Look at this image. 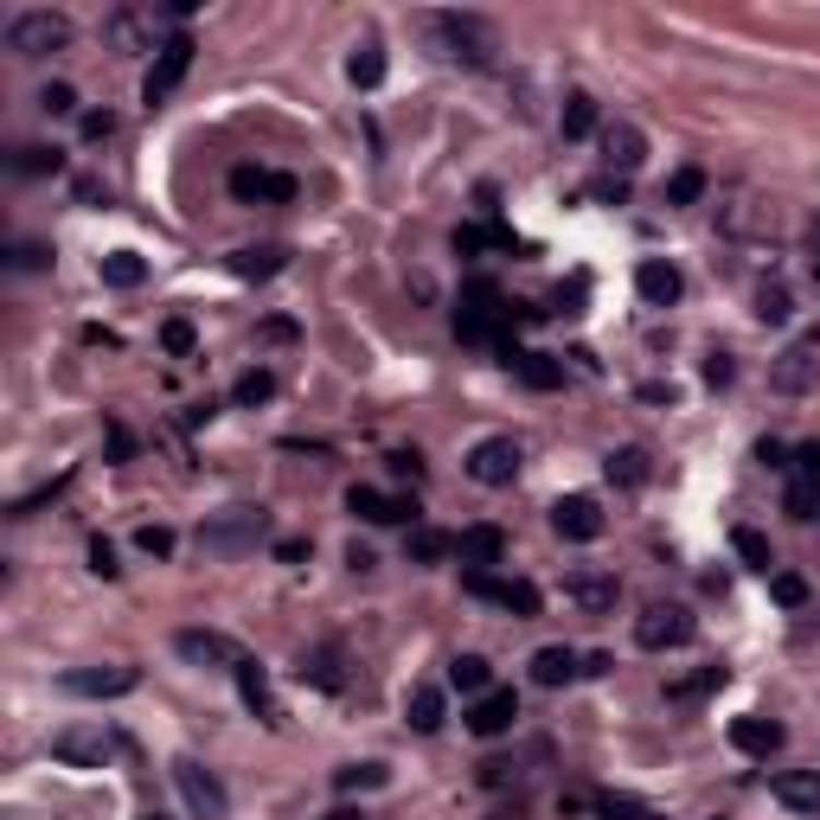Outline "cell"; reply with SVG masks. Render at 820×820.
Segmentation results:
<instances>
[{
    "label": "cell",
    "mask_w": 820,
    "mask_h": 820,
    "mask_svg": "<svg viewBox=\"0 0 820 820\" xmlns=\"http://www.w3.org/2000/svg\"><path fill=\"white\" fill-rule=\"evenodd\" d=\"M507 321H513V308H507V295L494 289V283H468L462 301H455V340H475V346H507Z\"/></svg>",
    "instance_id": "6da1fadb"
},
{
    "label": "cell",
    "mask_w": 820,
    "mask_h": 820,
    "mask_svg": "<svg viewBox=\"0 0 820 820\" xmlns=\"http://www.w3.org/2000/svg\"><path fill=\"white\" fill-rule=\"evenodd\" d=\"M263 532H270V520H263L257 507H225V513H212V520L199 526V551H205V558H243V551L263 545Z\"/></svg>",
    "instance_id": "7a4b0ae2"
},
{
    "label": "cell",
    "mask_w": 820,
    "mask_h": 820,
    "mask_svg": "<svg viewBox=\"0 0 820 820\" xmlns=\"http://www.w3.org/2000/svg\"><path fill=\"white\" fill-rule=\"evenodd\" d=\"M430 33L442 39V51L455 58V64H494V26L487 20H475V13H436Z\"/></svg>",
    "instance_id": "3957f363"
},
{
    "label": "cell",
    "mask_w": 820,
    "mask_h": 820,
    "mask_svg": "<svg viewBox=\"0 0 820 820\" xmlns=\"http://www.w3.org/2000/svg\"><path fill=\"white\" fill-rule=\"evenodd\" d=\"M71 46V20L64 13H51V7H33V13H13V26H7V51H20V58H46V51Z\"/></svg>",
    "instance_id": "277c9868"
},
{
    "label": "cell",
    "mask_w": 820,
    "mask_h": 820,
    "mask_svg": "<svg viewBox=\"0 0 820 820\" xmlns=\"http://www.w3.org/2000/svg\"><path fill=\"white\" fill-rule=\"evenodd\" d=\"M187 71H193V39H187V33H167L161 51H154V64H147V78H142V103L147 109H161V103L180 91Z\"/></svg>",
    "instance_id": "5b68a950"
},
{
    "label": "cell",
    "mask_w": 820,
    "mask_h": 820,
    "mask_svg": "<svg viewBox=\"0 0 820 820\" xmlns=\"http://www.w3.org/2000/svg\"><path fill=\"white\" fill-rule=\"evenodd\" d=\"M116 750H122V737L103 730V724H64V730L51 737V757H58V763H78V770H103Z\"/></svg>",
    "instance_id": "8992f818"
},
{
    "label": "cell",
    "mask_w": 820,
    "mask_h": 820,
    "mask_svg": "<svg viewBox=\"0 0 820 820\" xmlns=\"http://www.w3.org/2000/svg\"><path fill=\"white\" fill-rule=\"evenodd\" d=\"M174 782H180V795H187V808L199 820H225L231 815V795H225V782L205 770L199 757H174Z\"/></svg>",
    "instance_id": "52a82bcc"
},
{
    "label": "cell",
    "mask_w": 820,
    "mask_h": 820,
    "mask_svg": "<svg viewBox=\"0 0 820 820\" xmlns=\"http://www.w3.org/2000/svg\"><path fill=\"white\" fill-rule=\"evenodd\" d=\"M692 616L679 609V603H647L641 616H634V641L647 647V654H667V647H686L692 641Z\"/></svg>",
    "instance_id": "ba28073f"
},
{
    "label": "cell",
    "mask_w": 820,
    "mask_h": 820,
    "mask_svg": "<svg viewBox=\"0 0 820 820\" xmlns=\"http://www.w3.org/2000/svg\"><path fill=\"white\" fill-rule=\"evenodd\" d=\"M462 590H468V596H487V603H500V609H513L520 622H532V616H538V603H545V596H538V583H526V578H494V571H468V578H462Z\"/></svg>",
    "instance_id": "9c48e42d"
},
{
    "label": "cell",
    "mask_w": 820,
    "mask_h": 820,
    "mask_svg": "<svg viewBox=\"0 0 820 820\" xmlns=\"http://www.w3.org/2000/svg\"><path fill=\"white\" fill-rule=\"evenodd\" d=\"M174 647H180V661H193V667H243V647L231 634H218V628H180L174 634Z\"/></svg>",
    "instance_id": "30bf717a"
},
{
    "label": "cell",
    "mask_w": 820,
    "mask_h": 820,
    "mask_svg": "<svg viewBox=\"0 0 820 820\" xmlns=\"http://www.w3.org/2000/svg\"><path fill=\"white\" fill-rule=\"evenodd\" d=\"M468 475L482 487H513V475H520V442H513V436L475 442V449H468Z\"/></svg>",
    "instance_id": "8fae6325"
},
{
    "label": "cell",
    "mask_w": 820,
    "mask_h": 820,
    "mask_svg": "<svg viewBox=\"0 0 820 820\" xmlns=\"http://www.w3.org/2000/svg\"><path fill=\"white\" fill-rule=\"evenodd\" d=\"M551 532L571 538V545H590V538H603V507H596L590 494H565V500L551 507Z\"/></svg>",
    "instance_id": "7c38bea8"
},
{
    "label": "cell",
    "mask_w": 820,
    "mask_h": 820,
    "mask_svg": "<svg viewBox=\"0 0 820 820\" xmlns=\"http://www.w3.org/2000/svg\"><path fill=\"white\" fill-rule=\"evenodd\" d=\"M135 667H78V674H64L58 686L64 692H78V699H122V692H135Z\"/></svg>",
    "instance_id": "4fadbf2b"
},
{
    "label": "cell",
    "mask_w": 820,
    "mask_h": 820,
    "mask_svg": "<svg viewBox=\"0 0 820 820\" xmlns=\"http://www.w3.org/2000/svg\"><path fill=\"white\" fill-rule=\"evenodd\" d=\"M346 513H359V520H372V526H404V520H417L411 500L379 494V487H346Z\"/></svg>",
    "instance_id": "5bb4252c"
},
{
    "label": "cell",
    "mask_w": 820,
    "mask_h": 820,
    "mask_svg": "<svg viewBox=\"0 0 820 820\" xmlns=\"http://www.w3.org/2000/svg\"><path fill=\"white\" fill-rule=\"evenodd\" d=\"M231 199H243V205H257V199L289 205L295 180H289V174H270V167H231Z\"/></svg>",
    "instance_id": "9a60e30c"
},
{
    "label": "cell",
    "mask_w": 820,
    "mask_h": 820,
    "mask_svg": "<svg viewBox=\"0 0 820 820\" xmlns=\"http://www.w3.org/2000/svg\"><path fill=\"white\" fill-rule=\"evenodd\" d=\"M455 558H462L468 571L500 565V558H507V532L494 526V520H482V526H462V532H455Z\"/></svg>",
    "instance_id": "2e32d148"
},
{
    "label": "cell",
    "mask_w": 820,
    "mask_h": 820,
    "mask_svg": "<svg viewBox=\"0 0 820 820\" xmlns=\"http://www.w3.org/2000/svg\"><path fill=\"white\" fill-rule=\"evenodd\" d=\"M565 596H571L578 609H590V616H609L616 596H622V583H616V571H571V578H565Z\"/></svg>",
    "instance_id": "e0dca14e"
},
{
    "label": "cell",
    "mask_w": 820,
    "mask_h": 820,
    "mask_svg": "<svg viewBox=\"0 0 820 820\" xmlns=\"http://www.w3.org/2000/svg\"><path fill=\"white\" fill-rule=\"evenodd\" d=\"M462 718H468V730H475V737H507V730H513V718H520V699H513V692H482V699H475Z\"/></svg>",
    "instance_id": "ac0fdd59"
},
{
    "label": "cell",
    "mask_w": 820,
    "mask_h": 820,
    "mask_svg": "<svg viewBox=\"0 0 820 820\" xmlns=\"http://www.w3.org/2000/svg\"><path fill=\"white\" fill-rule=\"evenodd\" d=\"M603 161H609V174L628 180V174L647 161V135H641L634 122H609V129H603Z\"/></svg>",
    "instance_id": "d6986e66"
},
{
    "label": "cell",
    "mask_w": 820,
    "mask_h": 820,
    "mask_svg": "<svg viewBox=\"0 0 820 820\" xmlns=\"http://www.w3.org/2000/svg\"><path fill=\"white\" fill-rule=\"evenodd\" d=\"M634 289H641V301H647V308H674L686 283H679V270L667 263V257H647V263L634 270Z\"/></svg>",
    "instance_id": "ffe728a7"
},
{
    "label": "cell",
    "mask_w": 820,
    "mask_h": 820,
    "mask_svg": "<svg viewBox=\"0 0 820 820\" xmlns=\"http://www.w3.org/2000/svg\"><path fill=\"white\" fill-rule=\"evenodd\" d=\"M449 718V699H442V686H411V699H404V724L417 730V737H436Z\"/></svg>",
    "instance_id": "44dd1931"
},
{
    "label": "cell",
    "mask_w": 820,
    "mask_h": 820,
    "mask_svg": "<svg viewBox=\"0 0 820 820\" xmlns=\"http://www.w3.org/2000/svg\"><path fill=\"white\" fill-rule=\"evenodd\" d=\"M283 263H289L283 243H243L238 257H231V276H243V283H270V276H283Z\"/></svg>",
    "instance_id": "7402d4cb"
},
{
    "label": "cell",
    "mask_w": 820,
    "mask_h": 820,
    "mask_svg": "<svg viewBox=\"0 0 820 820\" xmlns=\"http://www.w3.org/2000/svg\"><path fill=\"white\" fill-rule=\"evenodd\" d=\"M578 674H583L578 647H538L532 654V686H571Z\"/></svg>",
    "instance_id": "603a6c76"
},
{
    "label": "cell",
    "mask_w": 820,
    "mask_h": 820,
    "mask_svg": "<svg viewBox=\"0 0 820 820\" xmlns=\"http://www.w3.org/2000/svg\"><path fill=\"white\" fill-rule=\"evenodd\" d=\"M730 744L744 757H775L782 750V724L775 718H730Z\"/></svg>",
    "instance_id": "cb8c5ba5"
},
{
    "label": "cell",
    "mask_w": 820,
    "mask_h": 820,
    "mask_svg": "<svg viewBox=\"0 0 820 820\" xmlns=\"http://www.w3.org/2000/svg\"><path fill=\"white\" fill-rule=\"evenodd\" d=\"M770 788H775L782 808H801V815H815L820 808V770H782Z\"/></svg>",
    "instance_id": "d4e9b609"
},
{
    "label": "cell",
    "mask_w": 820,
    "mask_h": 820,
    "mask_svg": "<svg viewBox=\"0 0 820 820\" xmlns=\"http://www.w3.org/2000/svg\"><path fill=\"white\" fill-rule=\"evenodd\" d=\"M238 692H243V705L257 712L263 724H283V712H276V699H270V674L243 654V667H238Z\"/></svg>",
    "instance_id": "484cf974"
},
{
    "label": "cell",
    "mask_w": 820,
    "mask_h": 820,
    "mask_svg": "<svg viewBox=\"0 0 820 820\" xmlns=\"http://www.w3.org/2000/svg\"><path fill=\"white\" fill-rule=\"evenodd\" d=\"M346 78H353L359 91H379V84H385V46H379V39H359L353 58H346Z\"/></svg>",
    "instance_id": "4316f807"
},
{
    "label": "cell",
    "mask_w": 820,
    "mask_h": 820,
    "mask_svg": "<svg viewBox=\"0 0 820 820\" xmlns=\"http://www.w3.org/2000/svg\"><path fill=\"white\" fill-rule=\"evenodd\" d=\"M97 276L109 283V289H142L147 283V257H135V250H109L97 263Z\"/></svg>",
    "instance_id": "83f0119b"
},
{
    "label": "cell",
    "mask_w": 820,
    "mask_h": 820,
    "mask_svg": "<svg viewBox=\"0 0 820 820\" xmlns=\"http://www.w3.org/2000/svg\"><path fill=\"white\" fill-rule=\"evenodd\" d=\"M558 129H565V142H590V135H596V97L571 91V97H565V116H558Z\"/></svg>",
    "instance_id": "f1b7e54d"
},
{
    "label": "cell",
    "mask_w": 820,
    "mask_h": 820,
    "mask_svg": "<svg viewBox=\"0 0 820 820\" xmlns=\"http://www.w3.org/2000/svg\"><path fill=\"white\" fill-rule=\"evenodd\" d=\"M449 551H455V538L436 532V526H411V538H404V558H411V565H436V558H449Z\"/></svg>",
    "instance_id": "f546056e"
},
{
    "label": "cell",
    "mask_w": 820,
    "mask_h": 820,
    "mask_svg": "<svg viewBox=\"0 0 820 820\" xmlns=\"http://www.w3.org/2000/svg\"><path fill=\"white\" fill-rule=\"evenodd\" d=\"M487 679H494V667H487L482 654H455V661H449V686H455V692H468V699H482Z\"/></svg>",
    "instance_id": "4dcf8cb0"
},
{
    "label": "cell",
    "mask_w": 820,
    "mask_h": 820,
    "mask_svg": "<svg viewBox=\"0 0 820 820\" xmlns=\"http://www.w3.org/2000/svg\"><path fill=\"white\" fill-rule=\"evenodd\" d=\"M455 250L475 257V250H513V231L507 225H455Z\"/></svg>",
    "instance_id": "1f68e13d"
},
{
    "label": "cell",
    "mask_w": 820,
    "mask_h": 820,
    "mask_svg": "<svg viewBox=\"0 0 820 820\" xmlns=\"http://www.w3.org/2000/svg\"><path fill=\"white\" fill-rule=\"evenodd\" d=\"M775 391H808V379H815V359H808V346H788L782 353V366L770 372Z\"/></svg>",
    "instance_id": "d6a6232c"
},
{
    "label": "cell",
    "mask_w": 820,
    "mask_h": 820,
    "mask_svg": "<svg viewBox=\"0 0 820 820\" xmlns=\"http://www.w3.org/2000/svg\"><path fill=\"white\" fill-rule=\"evenodd\" d=\"M520 379H526L532 391H558L565 385V366H558L551 353H526V359H520Z\"/></svg>",
    "instance_id": "836d02e7"
},
{
    "label": "cell",
    "mask_w": 820,
    "mask_h": 820,
    "mask_svg": "<svg viewBox=\"0 0 820 820\" xmlns=\"http://www.w3.org/2000/svg\"><path fill=\"white\" fill-rule=\"evenodd\" d=\"M730 545H737V558H744L750 571H763V578H770L775 558H770V538H763V532H757V526H737V532H730Z\"/></svg>",
    "instance_id": "e575fe53"
},
{
    "label": "cell",
    "mask_w": 820,
    "mask_h": 820,
    "mask_svg": "<svg viewBox=\"0 0 820 820\" xmlns=\"http://www.w3.org/2000/svg\"><path fill=\"white\" fill-rule=\"evenodd\" d=\"M609 482L616 487H641L647 482V455H641V449H616V455H609Z\"/></svg>",
    "instance_id": "d590c367"
},
{
    "label": "cell",
    "mask_w": 820,
    "mask_h": 820,
    "mask_svg": "<svg viewBox=\"0 0 820 820\" xmlns=\"http://www.w3.org/2000/svg\"><path fill=\"white\" fill-rule=\"evenodd\" d=\"M705 199V167H679L667 180V205H699Z\"/></svg>",
    "instance_id": "8d00e7d4"
},
{
    "label": "cell",
    "mask_w": 820,
    "mask_h": 820,
    "mask_svg": "<svg viewBox=\"0 0 820 820\" xmlns=\"http://www.w3.org/2000/svg\"><path fill=\"white\" fill-rule=\"evenodd\" d=\"M718 686H724V667H705V674H692V679H674V686H667V699L686 705V699H705V692H718Z\"/></svg>",
    "instance_id": "74e56055"
},
{
    "label": "cell",
    "mask_w": 820,
    "mask_h": 820,
    "mask_svg": "<svg viewBox=\"0 0 820 820\" xmlns=\"http://www.w3.org/2000/svg\"><path fill=\"white\" fill-rule=\"evenodd\" d=\"M103 39L122 46V51H135L142 46V13H109V20H103Z\"/></svg>",
    "instance_id": "f35d334b"
},
{
    "label": "cell",
    "mask_w": 820,
    "mask_h": 820,
    "mask_svg": "<svg viewBox=\"0 0 820 820\" xmlns=\"http://www.w3.org/2000/svg\"><path fill=\"white\" fill-rule=\"evenodd\" d=\"M231 397H238V404H270V397H276V372L250 366V372L238 379V391H231Z\"/></svg>",
    "instance_id": "ab89813d"
},
{
    "label": "cell",
    "mask_w": 820,
    "mask_h": 820,
    "mask_svg": "<svg viewBox=\"0 0 820 820\" xmlns=\"http://www.w3.org/2000/svg\"><path fill=\"white\" fill-rule=\"evenodd\" d=\"M379 782H385V763H346V770H334L340 795H353V788H379Z\"/></svg>",
    "instance_id": "60d3db41"
},
{
    "label": "cell",
    "mask_w": 820,
    "mask_h": 820,
    "mask_svg": "<svg viewBox=\"0 0 820 820\" xmlns=\"http://www.w3.org/2000/svg\"><path fill=\"white\" fill-rule=\"evenodd\" d=\"M13 174H58V147H39V142L13 147Z\"/></svg>",
    "instance_id": "b9f144b4"
},
{
    "label": "cell",
    "mask_w": 820,
    "mask_h": 820,
    "mask_svg": "<svg viewBox=\"0 0 820 820\" xmlns=\"http://www.w3.org/2000/svg\"><path fill=\"white\" fill-rule=\"evenodd\" d=\"M770 596L782 609H801L808 603V578H795V571H770Z\"/></svg>",
    "instance_id": "7bdbcfd3"
},
{
    "label": "cell",
    "mask_w": 820,
    "mask_h": 820,
    "mask_svg": "<svg viewBox=\"0 0 820 820\" xmlns=\"http://www.w3.org/2000/svg\"><path fill=\"white\" fill-rule=\"evenodd\" d=\"M340 654L334 647H314V654H301V679H314V686H340Z\"/></svg>",
    "instance_id": "ee69618b"
},
{
    "label": "cell",
    "mask_w": 820,
    "mask_h": 820,
    "mask_svg": "<svg viewBox=\"0 0 820 820\" xmlns=\"http://www.w3.org/2000/svg\"><path fill=\"white\" fill-rule=\"evenodd\" d=\"M193 321H187V314H174V321H167V328H161V346H167V353H174V359H187V353H193Z\"/></svg>",
    "instance_id": "f6af8a7d"
},
{
    "label": "cell",
    "mask_w": 820,
    "mask_h": 820,
    "mask_svg": "<svg viewBox=\"0 0 820 820\" xmlns=\"http://www.w3.org/2000/svg\"><path fill=\"white\" fill-rule=\"evenodd\" d=\"M820 513V482H795L788 487V520H815Z\"/></svg>",
    "instance_id": "bcb514c9"
},
{
    "label": "cell",
    "mask_w": 820,
    "mask_h": 820,
    "mask_svg": "<svg viewBox=\"0 0 820 820\" xmlns=\"http://www.w3.org/2000/svg\"><path fill=\"white\" fill-rule=\"evenodd\" d=\"M757 321H788V289H782V283H763V289H757Z\"/></svg>",
    "instance_id": "7dc6e473"
},
{
    "label": "cell",
    "mask_w": 820,
    "mask_h": 820,
    "mask_svg": "<svg viewBox=\"0 0 820 820\" xmlns=\"http://www.w3.org/2000/svg\"><path fill=\"white\" fill-rule=\"evenodd\" d=\"M39 109H46V116H71V109H78V91H71V84H46V91H39Z\"/></svg>",
    "instance_id": "c3c4849f"
},
{
    "label": "cell",
    "mask_w": 820,
    "mask_h": 820,
    "mask_svg": "<svg viewBox=\"0 0 820 820\" xmlns=\"http://www.w3.org/2000/svg\"><path fill=\"white\" fill-rule=\"evenodd\" d=\"M596 808H603V815H609V820H654V815H647V808H641V801H628V795H603Z\"/></svg>",
    "instance_id": "681fc988"
},
{
    "label": "cell",
    "mask_w": 820,
    "mask_h": 820,
    "mask_svg": "<svg viewBox=\"0 0 820 820\" xmlns=\"http://www.w3.org/2000/svg\"><path fill=\"white\" fill-rule=\"evenodd\" d=\"M135 545H142L147 558H167V551H174V532H167V526H142V532H135Z\"/></svg>",
    "instance_id": "f907efd6"
},
{
    "label": "cell",
    "mask_w": 820,
    "mask_h": 820,
    "mask_svg": "<svg viewBox=\"0 0 820 820\" xmlns=\"http://www.w3.org/2000/svg\"><path fill=\"white\" fill-rule=\"evenodd\" d=\"M78 129H84V142H109V135H116V116H109V109H91Z\"/></svg>",
    "instance_id": "816d5d0a"
},
{
    "label": "cell",
    "mask_w": 820,
    "mask_h": 820,
    "mask_svg": "<svg viewBox=\"0 0 820 820\" xmlns=\"http://www.w3.org/2000/svg\"><path fill=\"white\" fill-rule=\"evenodd\" d=\"M91 571H97V578H116V571H122L116 551H109V538H91Z\"/></svg>",
    "instance_id": "f5cc1de1"
},
{
    "label": "cell",
    "mask_w": 820,
    "mask_h": 820,
    "mask_svg": "<svg viewBox=\"0 0 820 820\" xmlns=\"http://www.w3.org/2000/svg\"><path fill=\"white\" fill-rule=\"evenodd\" d=\"M795 468H801V482H820V436L795 449Z\"/></svg>",
    "instance_id": "db71d44e"
},
{
    "label": "cell",
    "mask_w": 820,
    "mask_h": 820,
    "mask_svg": "<svg viewBox=\"0 0 820 820\" xmlns=\"http://www.w3.org/2000/svg\"><path fill=\"white\" fill-rule=\"evenodd\" d=\"M129 455H135V436L122 424H109V462H129Z\"/></svg>",
    "instance_id": "11a10c76"
},
{
    "label": "cell",
    "mask_w": 820,
    "mask_h": 820,
    "mask_svg": "<svg viewBox=\"0 0 820 820\" xmlns=\"http://www.w3.org/2000/svg\"><path fill=\"white\" fill-rule=\"evenodd\" d=\"M590 193H596V199H616V205H622V199H628V180H622V174H603Z\"/></svg>",
    "instance_id": "9f6ffc18"
},
{
    "label": "cell",
    "mask_w": 820,
    "mask_h": 820,
    "mask_svg": "<svg viewBox=\"0 0 820 820\" xmlns=\"http://www.w3.org/2000/svg\"><path fill=\"white\" fill-rule=\"evenodd\" d=\"M39 263H46L39 243H13V270H39Z\"/></svg>",
    "instance_id": "6f0895ef"
},
{
    "label": "cell",
    "mask_w": 820,
    "mask_h": 820,
    "mask_svg": "<svg viewBox=\"0 0 820 820\" xmlns=\"http://www.w3.org/2000/svg\"><path fill=\"white\" fill-rule=\"evenodd\" d=\"M276 558H283V565H301V558H308V538H276Z\"/></svg>",
    "instance_id": "680465c9"
},
{
    "label": "cell",
    "mask_w": 820,
    "mask_h": 820,
    "mask_svg": "<svg viewBox=\"0 0 820 820\" xmlns=\"http://www.w3.org/2000/svg\"><path fill=\"white\" fill-rule=\"evenodd\" d=\"M391 475H411V482H417V449H391Z\"/></svg>",
    "instance_id": "91938a15"
},
{
    "label": "cell",
    "mask_w": 820,
    "mask_h": 820,
    "mask_svg": "<svg viewBox=\"0 0 820 820\" xmlns=\"http://www.w3.org/2000/svg\"><path fill=\"white\" fill-rule=\"evenodd\" d=\"M757 462H763V468H788V462H782V442H770V436L757 442Z\"/></svg>",
    "instance_id": "94428289"
},
{
    "label": "cell",
    "mask_w": 820,
    "mask_h": 820,
    "mask_svg": "<svg viewBox=\"0 0 820 820\" xmlns=\"http://www.w3.org/2000/svg\"><path fill=\"white\" fill-rule=\"evenodd\" d=\"M705 379H712V385H730V359H724V353L705 359Z\"/></svg>",
    "instance_id": "6125c7cd"
},
{
    "label": "cell",
    "mask_w": 820,
    "mask_h": 820,
    "mask_svg": "<svg viewBox=\"0 0 820 820\" xmlns=\"http://www.w3.org/2000/svg\"><path fill=\"white\" fill-rule=\"evenodd\" d=\"M263 340H295V321H263Z\"/></svg>",
    "instance_id": "be15d7a7"
},
{
    "label": "cell",
    "mask_w": 820,
    "mask_h": 820,
    "mask_svg": "<svg viewBox=\"0 0 820 820\" xmlns=\"http://www.w3.org/2000/svg\"><path fill=\"white\" fill-rule=\"evenodd\" d=\"M328 820H366V815H353V808H334V815H328Z\"/></svg>",
    "instance_id": "e7e4bbea"
},
{
    "label": "cell",
    "mask_w": 820,
    "mask_h": 820,
    "mask_svg": "<svg viewBox=\"0 0 820 820\" xmlns=\"http://www.w3.org/2000/svg\"><path fill=\"white\" fill-rule=\"evenodd\" d=\"M142 820H161V815H142Z\"/></svg>",
    "instance_id": "03108f58"
}]
</instances>
